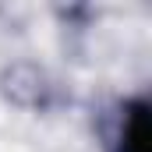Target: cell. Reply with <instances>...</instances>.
<instances>
[{
	"mask_svg": "<svg viewBox=\"0 0 152 152\" xmlns=\"http://www.w3.org/2000/svg\"><path fill=\"white\" fill-rule=\"evenodd\" d=\"M110 152H149V103L145 99H127L120 106Z\"/></svg>",
	"mask_w": 152,
	"mask_h": 152,
	"instance_id": "cell-1",
	"label": "cell"
}]
</instances>
